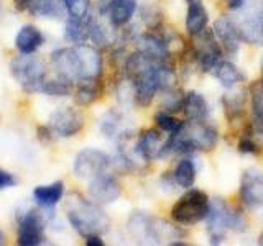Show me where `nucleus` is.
I'll return each instance as SVG.
<instances>
[{"instance_id":"nucleus-24","label":"nucleus","mask_w":263,"mask_h":246,"mask_svg":"<svg viewBox=\"0 0 263 246\" xmlns=\"http://www.w3.org/2000/svg\"><path fill=\"white\" fill-rule=\"evenodd\" d=\"M252 123L257 133L263 135V79L250 86Z\"/></svg>"},{"instance_id":"nucleus-6","label":"nucleus","mask_w":263,"mask_h":246,"mask_svg":"<svg viewBox=\"0 0 263 246\" xmlns=\"http://www.w3.org/2000/svg\"><path fill=\"white\" fill-rule=\"evenodd\" d=\"M232 20L247 43L260 45L263 41V0H243Z\"/></svg>"},{"instance_id":"nucleus-3","label":"nucleus","mask_w":263,"mask_h":246,"mask_svg":"<svg viewBox=\"0 0 263 246\" xmlns=\"http://www.w3.org/2000/svg\"><path fill=\"white\" fill-rule=\"evenodd\" d=\"M205 232L212 244H219L224 241L229 230L242 232L247 228V221L243 220L240 212H235L222 199H214L208 215H205Z\"/></svg>"},{"instance_id":"nucleus-29","label":"nucleus","mask_w":263,"mask_h":246,"mask_svg":"<svg viewBox=\"0 0 263 246\" xmlns=\"http://www.w3.org/2000/svg\"><path fill=\"white\" fill-rule=\"evenodd\" d=\"M222 105H224V112L229 120H234L240 117L245 109V97L242 92L237 94H226L222 97Z\"/></svg>"},{"instance_id":"nucleus-18","label":"nucleus","mask_w":263,"mask_h":246,"mask_svg":"<svg viewBox=\"0 0 263 246\" xmlns=\"http://www.w3.org/2000/svg\"><path fill=\"white\" fill-rule=\"evenodd\" d=\"M187 12H186V30L191 36L201 35L205 31L209 23V15L202 0H186Z\"/></svg>"},{"instance_id":"nucleus-10","label":"nucleus","mask_w":263,"mask_h":246,"mask_svg":"<svg viewBox=\"0 0 263 246\" xmlns=\"http://www.w3.org/2000/svg\"><path fill=\"white\" fill-rule=\"evenodd\" d=\"M48 128L51 130L53 136L60 138H72L81 133L84 128V118L82 115L69 109V107H63V109L53 112L48 118Z\"/></svg>"},{"instance_id":"nucleus-12","label":"nucleus","mask_w":263,"mask_h":246,"mask_svg":"<svg viewBox=\"0 0 263 246\" xmlns=\"http://www.w3.org/2000/svg\"><path fill=\"white\" fill-rule=\"evenodd\" d=\"M240 200L247 209L263 207V172L247 169L240 180Z\"/></svg>"},{"instance_id":"nucleus-1","label":"nucleus","mask_w":263,"mask_h":246,"mask_svg":"<svg viewBox=\"0 0 263 246\" xmlns=\"http://www.w3.org/2000/svg\"><path fill=\"white\" fill-rule=\"evenodd\" d=\"M66 215L71 227L76 230L81 236L102 235L110 227V218L101 207V203L92 199H84L81 195H74L66 205Z\"/></svg>"},{"instance_id":"nucleus-27","label":"nucleus","mask_w":263,"mask_h":246,"mask_svg":"<svg viewBox=\"0 0 263 246\" xmlns=\"http://www.w3.org/2000/svg\"><path fill=\"white\" fill-rule=\"evenodd\" d=\"M173 177H175L178 187H183V189H191L196 182V166L191 159L183 158L179 159L175 172H173Z\"/></svg>"},{"instance_id":"nucleus-5","label":"nucleus","mask_w":263,"mask_h":246,"mask_svg":"<svg viewBox=\"0 0 263 246\" xmlns=\"http://www.w3.org/2000/svg\"><path fill=\"white\" fill-rule=\"evenodd\" d=\"M10 72L25 92H41V87L46 82V66L40 57L33 54L13 57L10 63Z\"/></svg>"},{"instance_id":"nucleus-28","label":"nucleus","mask_w":263,"mask_h":246,"mask_svg":"<svg viewBox=\"0 0 263 246\" xmlns=\"http://www.w3.org/2000/svg\"><path fill=\"white\" fill-rule=\"evenodd\" d=\"M99 95H101V87H99V79L97 80H87V82H79V86L74 94V102L81 107H87L94 104Z\"/></svg>"},{"instance_id":"nucleus-37","label":"nucleus","mask_w":263,"mask_h":246,"mask_svg":"<svg viewBox=\"0 0 263 246\" xmlns=\"http://www.w3.org/2000/svg\"><path fill=\"white\" fill-rule=\"evenodd\" d=\"M243 4V0H227V5H229V8H230V10H237V8L238 7H240Z\"/></svg>"},{"instance_id":"nucleus-23","label":"nucleus","mask_w":263,"mask_h":246,"mask_svg":"<svg viewBox=\"0 0 263 246\" xmlns=\"http://www.w3.org/2000/svg\"><path fill=\"white\" fill-rule=\"evenodd\" d=\"M27 12L38 18H63L68 13L63 0H33Z\"/></svg>"},{"instance_id":"nucleus-30","label":"nucleus","mask_w":263,"mask_h":246,"mask_svg":"<svg viewBox=\"0 0 263 246\" xmlns=\"http://www.w3.org/2000/svg\"><path fill=\"white\" fill-rule=\"evenodd\" d=\"M71 92H72V82L63 77L54 80H46L43 87H41V94H46L49 97H68Z\"/></svg>"},{"instance_id":"nucleus-19","label":"nucleus","mask_w":263,"mask_h":246,"mask_svg":"<svg viewBox=\"0 0 263 246\" xmlns=\"http://www.w3.org/2000/svg\"><path fill=\"white\" fill-rule=\"evenodd\" d=\"M43 43V33L33 25H25L15 36V48L18 49L20 54H35Z\"/></svg>"},{"instance_id":"nucleus-32","label":"nucleus","mask_w":263,"mask_h":246,"mask_svg":"<svg viewBox=\"0 0 263 246\" xmlns=\"http://www.w3.org/2000/svg\"><path fill=\"white\" fill-rule=\"evenodd\" d=\"M63 4L72 18H84L89 15V0H63Z\"/></svg>"},{"instance_id":"nucleus-33","label":"nucleus","mask_w":263,"mask_h":246,"mask_svg":"<svg viewBox=\"0 0 263 246\" xmlns=\"http://www.w3.org/2000/svg\"><path fill=\"white\" fill-rule=\"evenodd\" d=\"M237 148H238V151L243 153V154H257L260 151L257 141H255L250 135H243L240 139H238Z\"/></svg>"},{"instance_id":"nucleus-40","label":"nucleus","mask_w":263,"mask_h":246,"mask_svg":"<svg viewBox=\"0 0 263 246\" xmlns=\"http://www.w3.org/2000/svg\"><path fill=\"white\" fill-rule=\"evenodd\" d=\"M260 243H263V235H261V238H260Z\"/></svg>"},{"instance_id":"nucleus-20","label":"nucleus","mask_w":263,"mask_h":246,"mask_svg":"<svg viewBox=\"0 0 263 246\" xmlns=\"http://www.w3.org/2000/svg\"><path fill=\"white\" fill-rule=\"evenodd\" d=\"M64 195V182L63 180H56L53 184L48 186H38L33 191V199L43 209H53L54 205L63 199Z\"/></svg>"},{"instance_id":"nucleus-9","label":"nucleus","mask_w":263,"mask_h":246,"mask_svg":"<svg viewBox=\"0 0 263 246\" xmlns=\"http://www.w3.org/2000/svg\"><path fill=\"white\" fill-rule=\"evenodd\" d=\"M51 64L60 77L69 82H82V64L78 46L71 48H60L51 54Z\"/></svg>"},{"instance_id":"nucleus-21","label":"nucleus","mask_w":263,"mask_h":246,"mask_svg":"<svg viewBox=\"0 0 263 246\" xmlns=\"http://www.w3.org/2000/svg\"><path fill=\"white\" fill-rule=\"evenodd\" d=\"M183 112L187 121H204L209 117V105L208 100L199 92H189L184 97Z\"/></svg>"},{"instance_id":"nucleus-25","label":"nucleus","mask_w":263,"mask_h":246,"mask_svg":"<svg viewBox=\"0 0 263 246\" xmlns=\"http://www.w3.org/2000/svg\"><path fill=\"white\" fill-rule=\"evenodd\" d=\"M89 23H90V15L84 16V18H72L69 16L66 22V30L64 36L68 41L74 45H82L89 39Z\"/></svg>"},{"instance_id":"nucleus-16","label":"nucleus","mask_w":263,"mask_h":246,"mask_svg":"<svg viewBox=\"0 0 263 246\" xmlns=\"http://www.w3.org/2000/svg\"><path fill=\"white\" fill-rule=\"evenodd\" d=\"M163 145H164V139L161 138V131L150 128V130H145L143 133L137 138V143L134 148L140 159L145 162H150L153 159L160 158Z\"/></svg>"},{"instance_id":"nucleus-22","label":"nucleus","mask_w":263,"mask_h":246,"mask_svg":"<svg viewBox=\"0 0 263 246\" xmlns=\"http://www.w3.org/2000/svg\"><path fill=\"white\" fill-rule=\"evenodd\" d=\"M211 72L214 74V77H216L220 82V84L224 86V87H227V89L235 87L238 82H242L245 79L243 72L238 69L234 63L224 61V59H220L216 64V68H214Z\"/></svg>"},{"instance_id":"nucleus-7","label":"nucleus","mask_w":263,"mask_h":246,"mask_svg":"<svg viewBox=\"0 0 263 246\" xmlns=\"http://www.w3.org/2000/svg\"><path fill=\"white\" fill-rule=\"evenodd\" d=\"M45 213L27 210L16 215V243L20 246H38L46 241Z\"/></svg>"},{"instance_id":"nucleus-2","label":"nucleus","mask_w":263,"mask_h":246,"mask_svg":"<svg viewBox=\"0 0 263 246\" xmlns=\"http://www.w3.org/2000/svg\"><path fill=\"white\" fill-rule=\"evenodd\" d=\"M128 233L140 243H170L184 236L179 227L170 225L166 221L153 218L143 212H134L128 220Z\"/></svg>"},{"instance_id":"nucleus-34","label":"nucleus","mask_w":263,"mask_h":246,"mask_svg":"<svg viewBox=\"0 0 263 246\" xmlns=\"http://www.w3.org/2000/svg\"><path fill=\"white\" fill-rule=\"evenodd\" d=\"M16 184V179L13 174H10L8 171L0 169V189H8V187H13Z\"/></svg>"},{"instance_id":"nucleus-38","label":"nucleus","mask_w":263,"mask_h":246,"mask_svg":"<svg viewBox=\"0 0 263 246\" xmlns=\"http://www.w3.org/2000/svg\"><path fill=\"white\" fill-rule=\"evenodd\" d=\"M4 243H5V235L2 230H0V244H4Z\"/></svg>"},{"instance_id":"nucleus-14","label":"nucleus","mask_w":263,"mask_h":246,"mask_svg":"<svg viewBox=\"0 0 263 246\" xmlns=\"http://www.w3.org/2000/svg\"><path fill=\"white\" fill-rule=\"evenodd\" d=\"M214 36H216L217 43L220 48L224 49L227 54H235L238 51L242 43V36L238 33L237 25L232 18L229 16H219V18L214 22Z\"/></svg>"},{"instance_id":"nucleus-4","label":"nucleus","mask_w":263,"mask_h":246,"mask_svg":"<svg viewBox=\"0 0 263 246\" xmlns=\"http://www.w3.org/2000/svg\"><path fill=\"white\" fill-rule=\"evenodd\" d=\"M211 207V200L205 192L199 189H189V191L179 197V200L171 207V218L176 225H196L205 218Z\"/></svg>"},{"instance_id":"nucleus-15","label":"nucleus","mask_w":263,"mask_h":246,"mask_svg":"<svg viewBox=\"0 0 263 246\" xmlns=\"http://www.w3.org/2000/svg\"><path fill=\"white\" fill-rule=\"evenodd\" d=\"M197 36H201L202 41L196 49V61H197V64H199V68L202 71L211 72L214 68H216V64L220 61L222 48L217 43L214 33H208V35H204V31H202L201 35H197Z\"/></svg>"},{"instance_id":"nucleus-36","label":"nucleus","mask_w":263,"mask_h":246,"mask_svg":"<svg viewBox=\"0 0 263 246\" xmlns=\"http://www.w3.org/2000/svg\"><path fill=\"white\" fill-rule=\"evenodd\" d=\"M86 244L87 246H104V241L101 235H90V236H86Z\"/></svg>"},{"instance_id":"nucleus-39","label":"nucleus","mask_w":263,"mask_h":246,"mask_svg":"<svg viewBox=\"0 0 263 246\" xmlns=\"http://www.w3.org/2000/svg\"><path fill=\"white\" fill-rule=\"evenodd\" d=\"M261 79H263V59H261Z\"/></svg>"},{"instance_id":"nucleus-17","label":"nucleus","mask_w":263,"mask_h":246,"mask_svg":"<svg viewBox=\"0 0 263 246\" xmlns=\"http://www.w3.org/2000/svg\"><path fill=\"white\" fill-rule=\"evenodd\" d=\"M137 12V0H109L105 15L114 28L125 27Z\"/></svg>"},{"instance_id":"nucleus-35","label":"nucleus","mask_w":263,"mask_h":246,"mask_svg":"<svg viewBox=\"0 0 263 246\" xmlns=\"http://www.w3.org/2000/svg\"><path fill=\"white\" fill-rule=\"evenodd\" d=\"M31 4H33V0H13V7L18 12H27Z\"/></svg>"},{"instance_id":"nucleus-31","label":"nucleus","mask_w":263,"mask_h":246,"mask_svg":"<svg viewBox=\"0 0 263 246\" xmlns=\"http://www.w3.org/2000/svg\"><path fill=\"white\" fill-rule=\"evenodd\" d=\"M155 121H156V125H158V128L168 135L176 133V131H179L184 125V121H181L179 118L173 117V113L164 112V110H161L155 115Z\"/></svg>"},{"instance_id":"nucleus-11","label":"nucleus","mask_w":263,"mask_h":246,"mask_svg":"<svg viewBox=\"0 0 263 246\" xmlns=\"http://www.w3.org/2000/svg\"><path fill=\"white\" fill-rule=\"evenodd\" d=\"M183 133L187 145L194 151H212L217 145L219 133L208 120L204 121H187L183 127Z\"/></svg>"},{"instance_id":"nucleus-26","label":"nucleus","mask_w":263,"mask_h":246,"mask_svg":"<svg viewBox=\"0 0 263 246\" xmlns=\"http://www.w3.org/2000/svg\"><path fill=\"white\" fill-rule=\"evenodd\" d=\"M101 130L107 138H119L123 139L128 136V131L123 123V117L115 110H110L104 115L101 121Z\"/></svg>"},{"instance_id":"nucleus-13","label":"nucleus","mask_w":263,"mask_h":246,"mask_svg":"<svg viewBox=\"0 0 263 246\" xmlns=\"http://www.w3.org/2000/svg\"><path fill=\"white\" fill-rule=\"evenodd\" d=\"M89 195L94 202L107 205V203H114L119 199L122 194V187L120 182L115 179L109 172H104V174L97 176L94 179L89 180Z\"/></svg>"},{"instance_id":"nucleus-8","label":"nucleus","mask_w":263,"mask_h":246,"mask_svg":"<svg viewBox=\"0 0 263 246\" xmlns=\"http://www.w3.org/2000/svg\"><path fill=\"white\" fill-rule=\"evenodd\" d=\"M110 164L112 158L107 153L96 148H86L79 151L74 159V176L82 180H90L107 172Z\"/></svg>"}]
</instances>
